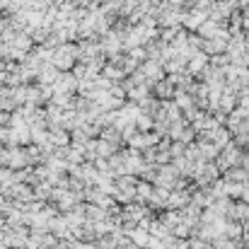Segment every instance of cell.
Returning <instances> with one entry per match:
<instances>
[{"instance_id":"1","label":"cell","mask_w":249,"mask_h":249,"mask_svg":"<svg viewBox=\"0 0 249 249\" xmlns=\"http://www.w3.org/2000/svg\"><path fill=\"white\" fill-rule=\"evenodd\" d=\"M75 58H80V49L68 46V44H61V46L53 49V61H51V63H53L58 71H68V68L75 63Z\"/></svg>"},{"instance_id":"2","label":"cell","mask_w":249,"mask_h":249,"mask_svg":"<svg viewBox=\"0 0 249 249\" xmlns=\"http://www.w3.org/2000/svg\"><path fill=\"white\" fill-rule=\"evenodd\" d=\"M78 78L75 75H71V73H66V75H58V80L53 83V92H61V94H71L75 87H78Z\"/></svg>"},{"instance_id":"3","label":"cell","mask_w":249,"mask_h":249,"mask_svg":"<svg viewBox=\"0 0 249 249\" xmlns=\"http://www.w3.org/2000/svg\"><path fill=\"white\" fill-rule=\"evenodd\" d=\"M58 75H61V73H58V68H56L53 63H44V68L39 71L36 78H39V83L41 85H51V83L58 80Z\"/></svg>"}]
</instances>
